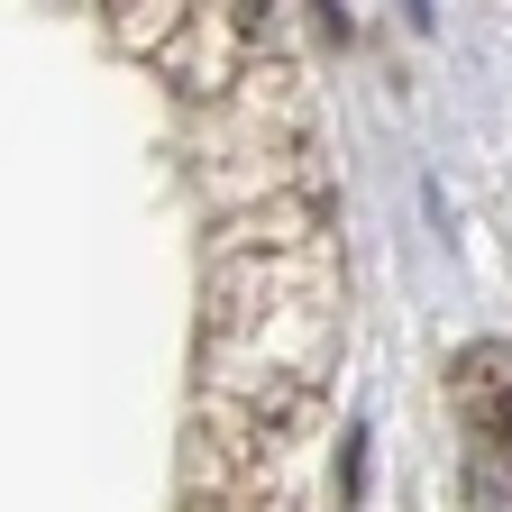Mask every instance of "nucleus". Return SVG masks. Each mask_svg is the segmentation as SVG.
<instances>
[{
	"label": "nucleus",
	"mask_w": 512,
	"mask_h": 512,
	"mask_svg": "<svg viewBox=\"0 0 512 512\" xmlns=\"http://www.w3.org/2000/svg\"><path fill=\"white\" fill-rule=\"evenodd\" d=\"M448 421H458L467 503L503 512L512 503V348L503 339H476L448 357Z\"/></svg>",
	"instance_id": "obj_1"
},
{
	"label": "nucleus",
	"mask_w": 512,
	"mask_h": 512,
	"mask_svg": "<svg viewBox=\"0 0 512 512\" xmlns=\"http://www.w3.org/2000/svg\"><path fill=\"white\" fill-rule=\"evenodd\" d=\"M192 512H284V503H266V494H211V503H192Z\"/></svg>",
	"instance_id": "obj_2"
}]
</instances>
